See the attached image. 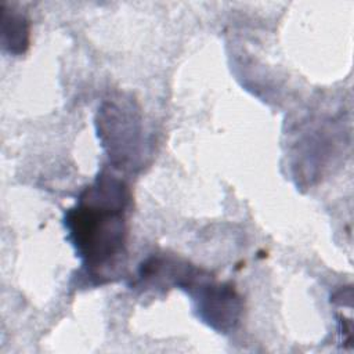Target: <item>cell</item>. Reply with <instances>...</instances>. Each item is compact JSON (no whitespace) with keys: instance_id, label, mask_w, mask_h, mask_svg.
<instances>
[{"instance_id":"1","label":"cell","mask_w":354,"mask_h":354,"mask_svg":"<svg viewBox=\"0 0 354 354\" xmlns=\"http://www.w3.org/2000/svg\"><path fill=\"white\" fill-rule=\"evenodd\" d=\"M130 191L126 183L109 173H101L79 196L75 207L65 213L77 254L91 271L115 264L126 253Z\"/></svg>"},{"instance_id":"2","label":"cell","mask_w":354,"mask_h":354,"mask_svg":"<svg viewBox=\"0 0 354 354\" xmlns=\"http://www.w3.org/2000/svg\"><path fill=\"white\" fill-rule=\"evenodd\" d=\"M3 46L12 54H21L29 44L28 19L14 11H3Z\"/></svg>"}]
</instances>
